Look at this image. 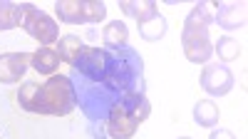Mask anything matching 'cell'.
Instances as JSON below:
<instances>
[{
  "label": "cell",
  "mask_w": 248,
  "mask_h": 139,
  "mask_svg": "<svg viewBox=\"0 0 248 139\" xmlns=\"http://www.w3.org/2000/svg\"><path fill=\"white\" fill-rule=\"evenodd\" d=\"M17 102L32 114L65 117L77 107V92L72 79L65 75H52L47 82H25L17 92Z\"/></svg>",
  "instance_id": "obj_1"
},
{
  "label": "cell",
  "mask_w": 248,
  "mask_h": 139,
  "mask_svg": "<svg viewBox=\"0 0 248 139\" xmlns=\"http://www.w3.org/2000/svg\"><path fill=\"white\" fill-rule=\"evenodd\" d=\"M214 23V15L206 3H199L191 8V13L184 20V30H181V45L184 55L189 57V62L203 65L209 62V57L214 55V45L209 37V28Z\"/></svg>",
  "instance_id": "obj_2"
},
{
  "label": "cell",
  "mask_w": 248,
  "mask_h": 139,
  "mask_svg": "<svg viewBox=\"0 0 248 139\" xmlns=\"http://www.w3.org/2000/svg\"><path fill=\"white\" fill-rule=\"evenodd\" d=\"M20 28H23L30 37H35L37 43H43V47H50V43L60 40V28L57 23L32 3H20Z\"/></svg>",
  "instance_id": "obj_3"
},
{
  "label": "cell",
  "mask_w": 248,
  "mask_h": 139,
  "mask_svg": "<svg viewBox=\"0 0 248 139\" xmlns=\"http://www.w3.org/2000/svg\"><path fill=\"white\" fill-rule=\"evenodd\" d=\"M55 13L60 23L79 25V23H102L107 15V5L102 0H60L55 3Z\"/></svg>",
  "instance_id": "obj_4"
},
{
  "label": "cell",
  "mask_w": 248,
  "mask_h": 139,
  "mask_svg": "<svg viewBox=\"0 0 248 139\" xmlns=\"http://www.w3.org/2000/svg\"><path fill=\"white\" fill-rule=\"evenodd\" d=\"M72 67L82 77H87L90 82H105V77L112 67V55H109V50L85 45L79 50V55L72 60Z\"/></svg>",
  "instance_id": "obj_5"
},
{
  "label": "cell",
  "mask_w": 248,
  "mask_h": 139,
  "mask_svg": "<svg viewBox=\"0 0 248 139\" xmlns=\"http://www.w3.org/2000/svg\"><path fill=\"white\" fill-rule=\"evenodd\" d=\"M139 124H141L139 117L132 114L119 99H114L109 107V114H107V134L112 139H129V137H134Z\"/></svg>",
  "instance_id": "obj_6"
},
{
  "label": "cell",
  "mask_w": 248,
  "mask_h": 139,
  "mask_svg": "<svg viewBox=\"0 0 248 139\" xmlns=\"http://www.w3.org/2000/svg\"><path fill=\"white\" fill-rule=\"evenodd\" d=\"M201 87L214 97H223L233 90V72L221 65V62H209L201 70Z\"/></svg>",
  "instance_id": "obj_7"
},
{
  "label": "cell",
  "mask_w": 248,
  "mask_h": 139,
  "mask_svg": "<svg viewBox=\"0 0 248 139\" xmlns=\"http://www.w3.org/2000/svg\"><path fill=\"white\" fill-rule=\"evenodd\" d=\"M30 67V52H3L0 55V82L13 85Z\"/></svg>",
  "instance_id": "obj_8"
},
{
  "label": "cell",
  "mask_w": 248,
  "mask_h": 139,
  "mask_svg": "<svg viewBox=\"0 0 248 139\" xmlns=\"http://www.w3.org/2000/svg\"><path fill=\"white\" fill-rule=\"evenodd\" d=\"M246 3H216V17L214 23L223 30H238L246 25Z\"/></svg>",
  "instance_id": "obj_9"
},
{
  "label": "cell",
  "mask_w": 248,
  "mask_h": 139,
  "mask_svg": "<svg viewBox=\"0 0 248 139\" xmlns=\"http://www.w3.org/2000/svg\"><path fill=\"white\" fill-rule=\"evenodd\" d=\"M60 55H57V50H52V47H37L35 52H30V67L32 70H37L40 75H55L57 72V67H60Z\"/></svg>",
  "instance_id": "obj_10"
},
{
  "label": "cell",
  "mask_w": 248,
  "mask_h": 139,
  "mask_svg": "<svg viewBox=\"0 0 248 139\" xmlns=\"http://www.w3.org/2000/svg\"><path fill=\"white\" fill-rule=\"evenodd\" d=\"M119 10L124 15L134 17L139 25L147 23V20H152L154 15H159V8H156V3H152V0H139V3H137V0H122Z\"/></svg>",
  "instance_id": "obj_11"
},
{
  "label": "cell",
  "mask_w": 248,
  "mask_h": 139,
  "mask_svg": "<svg viewBox=\"0 0 248 139\" xmlns=\"http://www.w3.org/2000/svg\"><path fill=\"white\" fill-rule=\"evenodd\" d=\"M218 117H221V112H218V105L216 102H211V99H199V102H196V107H194L196 124L214 127V124H218Z\"/></svg>",
  "instance_id": "obj_12"
},
{
  "label": "cell",
  "mask_w": 248,
  "mask_h": 139,
  "mask_svg": "<svg viewBox=\"0 0 248 139\" xmlns=\"http://www.w3.org/2000/svg\"><path fill=\"white\" fill-rule=\"evenodd\" d=\"M82 47H85V40L77 37V35H65V37L57 40V55H60L62 62H67V65H72V60L79 55Z\"/></svg>",
  "instance_id": "obj_13"
},
{
  "label": "cell",
  "mask_w": 248,
  "mask_h": 139,
  "mask_svg": "<svg viewBox=\"0 0 248 139\" xmlns=\"http://www.w3.org/2000/svg\"><path fill=\"white\" fill-rule=\"evenodd\" d=\"M127 37H129V30L124 23H119V20L107 23L105 30H102V40L107 43V47H124L127 45Z\"/></svg>",
  "instance_id": "obj_14"
},
{
  "label": "cell",
  "mask_w": 248,
  "mask_h": 139,
  "mask_svg": "<svg viewBox=\"0 0 248 139\" xmlns=\"http://www.w3.org/2000/svg\"><path fill=\"white\" fill-rule=\"evenodd\" d=\"M164 32H167V17L164 15H154L152 20L139 25V35H141V40H147V43H156L159 37H164Z\"/></svg>",
  "instance_id": "obj_15"
},
{
  "label": "cell",
  "mask_w": 248,
  "mask_h": 139,
  "mask_svg": "<svg viewBox=\"0 0 248 139\" xmlns=\"http://www.w3.org/2000/svg\"><path fill=\"white\" fill-rule=\"evenodd\" d=\"M20 28V3H0V32L3 30H13Z\"/></svg>",
  "instance_id": "obj_16"
},
{
  "label": "cell",
  "mask_w": 248,
  "mask_h": 139,
  "mask_svg": "<svg viewBox=\"0 0 248 139\" xmlns=\"http://www.w3.org/2000/svg\"><path fill=\"white\" fill-rule=\"evenodd\" d=\"M214 52L218 55L221 62H233V60L241 55V45H238V40H233V37H218Z\"/></svg>",
  "instance_id": "obj_17"
},
{
  "label": "cell",
  "mask_w": 248,
  "mask_h": 139,
  "mask_svg": "<svg viewBox=\"0 0 248 139\" xmlns=\"http://www.w3.org/2000/svg\"><path fill=\"white\" fill-rule=\"evenodd\" d=\"M209 139H236V137H233V132H229V129H216V132H211Z\"/></svg>",
  "instance_id": "obj_18"
},
{
  "label": "cell",
  "mask_w": 248,
  "mask_h": 139,
  "mask_svg": "<svg viewBox=\"0 0 248 139\" xmlns=\"http://www.w3.org/2000/svg\"><path fill=\"white\" fill-rule=\"evenodd\" d=\"M179 139H191V137H179Z\"/></svg>",
  "instance_id": "obj_19"
}]
</instances>
